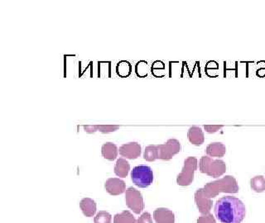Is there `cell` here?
<instances>
[{"label": "cell", "mask_w": 265, "mask_h": 223, "mask_svg": "<svg viewBox=\"0 0 265 223\" xmlns=\"http://www.w3.org/2000/svg\"><path fill=\"white\" fill-rule=\"evenodd\" d=\"M187 138L189 142L194 146H201L205 142V136L201 127L193 126L190 127L187 132Z\"/></svg>", "instance_id": "obj_11"}, {"label": "cell", "mask_w": 265, "mask_h": 223, "mask_svg": "<svg viewBox=\"0 0 265 223\" xmlns=\"http://www.w3.org/2000/svg\"><path fill=\"white\" fill-rule=\"evenodd\" d=\"M226 152V148L224 144L221 142H212L206 146L205 153L210 157H224Z\"/></svg>", "instance_id": "obj_12"}, {"label": "cell", "mask_w": 265, "mask_h": 223, "mask_svg": "<svg viewBox=\"0 0 265 223\" xmlns=\"http://www.w3.org/2000/svg\"><path fill=\"white\" fill-rule=\"evenodd\" d=\"M136 223H153L152 217L150 213H143V214L139 217Z\"/></svg>", "instance_id": "obj_22"}, {"label": "cell", "mask_w": 265, "mask_h": 223, "mask_svg": "<svg viewBox=\"0 0 265 223\" xmlns=\"http://www.w3.org/2000/svg\"><path fill=\"white\" fill-rule=\"evenodd\" d=\"M131 180L136 186L147 188L154 181V173L149 166L139 165L132 169Z\"/></svg>", "instance_id": "obj_4"}, {"label": "cell", "mask_w": 265, "mask_h": 223, "mask_svg": "<svg viewBox=\"0 0 265 223\" xmlns=\"http://www.w3.org/2000/svg\"><path fill=\"white\" fill-rule=\"evenodd\" d=\"M239 185L235 177L226 175L217 181L207 183L203 188L195 193V201L201 214H209L213 205V200L220 193H237Z\"/></svg>", "instance_id": "obj_1"}, {"label": "cell", "mask_w": 265, "mask_h": 223, "mask_svg": "<svg viewBox=\"0 0 265 223\" xmlns=\"http://www.w3.org/2000/svg\"><path fill=\"white\" fill-rule=\"evenodd\" d=\"M129 170H130V165L126 160L123 159V158L117 160L116 166H115V173L116 175L125 178L128 175Z\"/></svg>", "instance_id": "obj_15"}, {"label": "cell", "mask_w": 265, "mask_h": 223, "mask_svg": "<svg viewBox=\"0 0 265 223\" xmlns=\"http://www.w3.org/2000/svg\"><path fill=\"white\" fill-rule=\"evenodd\" d=\"M224 127V125H205L204 126V129H205L206 132L212 134V133L216 132L218 131L220 128H222Z\"/></svg>", "instance_id": "obj_21"}, {"label": "cell", "mask_w": 265, "mask_h": 223, "mask_svg": "<svg viewBox=\"0 0 265 223\" xmlns=\"http://www.w3.org/2000/svg\"><path fill=\"white\" fill-rule=\"evenodd\" d=\"M85 131L88 133L96 132L99 131L102 133L112 132L120 128V126L116 125H96V126H83Z\"/></svg>", "instance_id": "obj_16"}, {"label": "cell", "mask_w": 265, "mask_h": 223, "mask_svg": "<svg viewBox=\"0 0 265 223\" xmlns=\"http://www.w3.org/2000/svg\"><path fill=\"white\" fill-rule=\"evenodd\" d=\"M220 223H241L246 214L244 203L234 196H224L217 200L214 208Z\"/></svg>", "instance_id": "obj_2"}, {"label": "cell", "mask_w": 265, "mask_h": 223, "mask_svg": "<svg viewBox=\"0 0 265 223\" xmlns=\"http://www.w3.org/2000/svg\"><path fill=\"white\" fill-rule=\"evenodd\" d=\"M154 218L157 223L175 222V215L167 208H157L154 212Z\"/></svg>", "instance_id": "obj_10"}, {"label": "cell", "mask_w": 265, "mask_h": 223, "mask_svg": "<svg viewBox=\"0 0 265 223\" xmlns=\"http://www.w3.org/2000/svg\"><path fill=\"white\" fill-rule=\"evenodd\" d=\"M112 216L105 211H101L94 217V223H111Z\"/></svg>", "instance_id": "obj_19"}, {"label": "cell", "mask_w": 265, "mask_h": 223, "mask_svg": "<svg viewBox=\"0 0 265 223\" xmlns=\"http://www.w3.org/2000/svg\"><path fill=\"white\" fill-rule=\"evenodd\" d=\"M118 148L116 144L112 142H106L101 148V154L105 159L108 161H115L118 157Z\"/></svg>", "instance_id": "obj_14"}, {"label": "cell", "mask_w": 265, "mask_h": 223, "mask_svg": "<svg viewBox=\"0 0 265 223\" xmlns=\"http://www.w3.org/2000/svg\"><path fill=\"white\" fill-rule=\"evenodd\" d=\"M125 200L128 208L136 214H139L144 209V203L141 193L132 187L126 189Z\"/></svg>", "instance_id": "obj_7"}, {"label": "cell", "mask_w": 265, "mask_h": 223, "mask_svg": "<svg viewBox=\"0 0 265 223\" xmlns=\"http://www.w3.org/2000/svg\"><path fill=\"white\" fill-rule=\"evenodd\" d=\"M157 159L161 161H170L181 150V144L177 139H169L165 144L155 146Z\"/></svg>", "instance_id": "obj_6"}, {"label": "cell", "mask_w": 265, "mask_h": 223, "mask_svg": "<svg viewBox=\"0 0 265 223\" xmlns=\"http://www.w3.org/2000/svg\"><path fill=\"white\" fill-rule=\"evenodd\" d=\"M199 169L202 174L212 178H219L226 172V165L221 160H213L209 157H202L200 160Z\"/></svg>", "instance_id": "obj_3"}, {"label": "cell", "mask_w": 265, "mask_h": 223, "mask_svg": "<svg viewBox=\"0 0 265 223\" xmlns=\"http://www.w3.org/2000/svg\"><path fill=\"white\" fill-rule=\"evenodd\" d=\"M113 223H136V220L129 211H124L120 214L115 216Z\"/></svg>", "instance_id": "obj_18"}, {"label": "cell", "mask_w": 265, "mask_h": 223, "mask_svg": "<svg viewBox=\"0 0 265 223\" xmlns=\"http://www.w3.org/2000/svg\"><path fill=\"white\" fill-rule=\"evenodd\" d=\"M120 155L128 160H135L141 154V146L138 142L124 144L120 146Z\"/></svg>", "instance_id": "obj_8"}, {"label": "cell", "mask_w": 265, "mask_h": 223, "mask_svg": "<svg viewBox=\"0 0 265 223\" xmlns=\"http://www.w3.org/2000/svg\"><path fill=\"white\" fill-rule=\"evenodd\" d=\"M80 207L86 217H93L97 212V204L91 198H83L80 203Z\"/></svg>", "instance_id": "obj_13"}, {"label": "cell", "mask_w": 265, "mask_h": 223, "mask_svg": "<svg viewBox=\"0 0 265 223\" xmlns=\"http://www.w3.org/2000/svg\"><path fill=\"white\" fill-rule=\"evenodd\" d=\"M106 191L113 196L120 195L125 192L126 185L122 180L117 178H110L105 183Z\"/></svg>", "instance_id": "obj_9"}, {"label": "cell", "mask_w": 265, "mask_h": 223, "mask_svg": "<svg viewBox=\"0 0 265 223\" xmlns=\"http://www.w3.org/2000/svg\"><path fill=\"white\" fill-rule=\"evenodd\" d=\"M250 187L254 191L262 193L265 190V179L263 176H255L250 180Z\"/></svg>", "instance_id": "obj_17"}, {"label": "cell", "mask_w": 265, "mask_h": 223, "mask_svg": "<svg viewBox=\"0 0 265 223\" xmlns=\"http://www.w3.org/2000/svg\"><path fill=\"white\" fill-rule=\"evenodd\" d=\"M197 169V159L190 157L184 161V166L181 173L178 175L177 183L180 186H189L194 181L195 171Z\"/></svg>", "instance_id": "obj_5"}, {"label": "cell", "mask_w": 265, "mask_h": 223, "mask_svg": "<svg viewBox=\"0 0 265 223\" xmlns=\"http://www.w3.org/2000/svg\"><path fill=\"white\" fill-rule=\"evenodd\" d=\"M197 223H216V221L214 216L209 213V214L203 215V216L198 217Z\"/></svg>", "instance_id": "obj_20"}]
</instances>
